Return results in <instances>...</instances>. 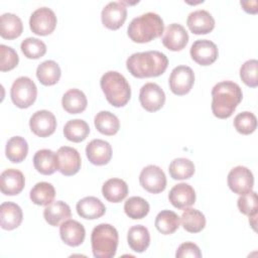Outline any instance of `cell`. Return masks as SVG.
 <instances>
[{"label":"cell","instance_id":"ffe728a7","mask_svg":"<svg viewBox=\"0 0 258 258\" xmlns=\"http://www.w3.org/2000/svg\"><path fill=\"white\" fill-rule=\"evenodd\" d=\"M59 235L61 240L71 247L80 246L86 236L84 226L76 220H67L59 226Z\"/></svg>","mask_w":258,"mask_h":258},{"label":"cell","instance_id":"7c38bea8","mask_svg":"<svg viewBox=\"0 0 258 258\" xmlns=\"http://www.w3.org/2000/svg\"><path fill=\"white\" fill-rule=\"evenodd\" d=\"M56 153L57 170L67 176L76 174L81 168V156L77 149L70 146H61Z\"/></svg>","mask_w":258,"mask_h":258},{"label":"cell","instance_id":"3957f363","mask_svg":"<svg viewBox=\"0 0 258 258\" xmlns=\"http://www.w3.org/2000/svg\"><path fill=\"white\" fill-rule=\"evenodd\" d=\"M163 29L162 18L154 12H147L131 20L127 34L132 41L145 43L159 37L163 33Z\"/></svg>","mask_w":258,"mask_h":258},{"label":"cell","instance_id":"74e56055","mask_svg":"<svg viewBox=\"0 0 258 258\" xmlns=\"http://www.w3.org/2000/svg\"><path fill=\"white\" fill-rule=\"evenodd\" d=\"M149 210L150 206L148 202L141 197H131L124 204L125 214L133 220L143 219L147 216Z\"/></svg>","mask_w":258,"mask_h":258},{"label":"cell","instance_id":"1f68e13d","mask_svg":"<svg viewBox=\"0 0 258 258\" xmlns=\"http://www.w3.org/2000/svg\"><path fill=\"white\" fill-rule=\"evenodd\" d=\"M5 153L6 157L13 163L23 161L28 153L27 141L21 136L11 137L6 143Z\"/></svg>","mask_w":258,"mask_h":258},{"label":"cell","instance_id":"b9f144b4","mask_svg":"<svg viewBox=\"0 0 258 258\" xmlns=\"http://www.w3.org/2000/svg\"><path fill=\"white\" fill-rule=\"evenodd\" d=\"M237 206L239 211L247 216H253L257 214L258 210V200H257V194L255 191H250L248 194L242 195L238 201Z\"/></svg>","mask_w":258,"mask_h":258},{"label":"cell","instance_id":"484cf974","mask_svg":"<svg viewBox=\"0 0 258 258\" xmlns=\"http://www.w3.org/2000/svg\"><path fill=\"white\" fill-rule=\"evenodd\" d=\"M127 241L129 247L134 252H144L150 244V234L148 229L142 225L131 227L127 234Z\"/></svg>","mask_w":258,"mask_h":258},{"label":"cell","instance_id":"60d3db41","mask_svg":"<svg viewBox=\"0 0 258 258\" xmlns=\"http://www.w3.org/2000/svg\"><path fill=\"white\" fill-rule=\"evenodd\" d=\"M240 78L246 86L256 88L258 86V60L249 59L245 61L240 69Z\"/></svg>","mask_w":258,"mask_h":258},{"label":"cell","instance_id":"f1b7e54d","mask_svg":"<svg viewBox=\"0 0 258 258\" xmlns=\"http://www.w3.org/2000/svg\"><path fill=\"white\" fill-rule=\"evenodd\" d=\"M33 165L41 174H52L55 170H57L56 153L50 149H40L36 151L33 156Z\"/></svg>","mask_w":258,"mask_h":258},{"label":"cell","instance_id":"8992f818","mask_svg":"<svg viewBox=\"0 0 258 258\" xmlns=\"http://www.w3.org/2000/svg\"><path fill=\"white\" fill-rule=\"evenodd\" d=\"M10 96L13 104L16 107L25 109L30 107L35 102L37 88L30 78L19 77L11 86Z\"/></svg>","mask_w":258,"mask_h":258},{"label":"cell","instance_id":"cb8c5ba5","mask_svg":"<svg viewBox=\"0 0 258 258\" xmlns=\"http://www.w3.org/2000/svg\"><path fill=\"white\" fill-rule=\"evenodd\" d=\"M72 212L68 204L62 201L51 202L43 210V217L45 221L53 227L59 226L64 221L71 218Z\"/></svg>","mask_w":258,"mask_h":258},{"label":"cell","instance_id":"d6986e66","mask_svg":"<svg viewBox=\"0 0 258 258\" xmlns=\"http://www.w3.org/2000/svg\"><path fill=\"white\" fill-rule=\"evenodd\" d=\"M86 155L94 165H105L112 158V147L102 139H93L87 144Z\"/></svg>","mask_w":258,"mask_h":258},{"label":"cell","instance_id":"e0dca14e","mask_svg":"<svg viewBox=\"0 0 258 258\" xmlns=\"http://www.w3.org/2000/svg\"><path fill=\"white\" fill-rule=\"evenodd\" d=\"M25 185L23 173L15 168H8L0 175L1 192L5 196H16L22 191Z\"/></svg>","mask_w":258,"mask_h":258},{"label":"cell","instance_id":"5b68a950","mask_svg":"<svg viewBox=\"0 0 258 258\" xmlns=\"http://www.w3.org/2000/svg\"><path fill=\"white\" fill-rule=\"evenodd\" d=\"M118 232L110 224H99L91 235L92 251L96 258H112L115 256L118 246Z\"/></svg>","mask_w":258,"mask_h":258},{"label":"cell","instance_id":"8fae6325","mask_svg":"<svg viewBox=\"0 0 258 258\" xmlns=\"http://www.w3.org/2000/svg\"><path fill=\"white\" fill-rule=\"evenodd\" d=\"M139 101L143 109L148 112H156L165 103L163 90L155 83H146L140 89Z\"/></svg>","mask_w":258,"mask_h":258},{"label":"cell","instance_id":"9c48e42d","mask_svg":"<svg viewBox=\"0 0 258 258\" xmlns=\"http://www.w3.org/2000/svg\"><path fill=\"white\" fill-rule=\"evenodd\" d=\"M227 181L232 191L242 196L252 191L254 185V176L248 167L238 165L230 170Z\"/></svg>","mask_w":258,"mask_h":258},{"label":"cell","instance_id":"d4e9b609","mask_svg":"<svg viewBox=\"0 0 258 258\" xmlns=\"http://www.w3.org/2000/svg\"><path fill=\"white\" fill-rule=\"evenodd\" d=\"M61 105L64 111L70 114H79L86 110L88 101L86 95L79 89H70L61 99Z\"/></svg>","mask_w":258,"mask_h":258},{"label":"cell","instance_id":"ab89813d","mask_svg":"<svg viewBox=\"0 0 258 258\" xmlns=\"http://www.w3.org/2000/svg\"><path fill=\"white\" fill-rule=\"evenodd\" d=\"M234 127L239 133L249 135L256 130L257 118L253 113L248 111L239 113L234 118Z\"/></svg>","mask_w":258,"mask_h":258},{"label":"cell","instance_id":"9a60e30c","mask_svg":"<svg viewBox=\"0 0 258 258\" xmlns=\"http://www.w3.org/2000/svg\"><path fill=\"white\" fill-rule=\"evenodd\" d=\"M127 17V8L123 2H109L101 12L102 23L105 27L116 30L125 22Z\"/></svg>","mask_w":258,"mask_h":258},{"label":"cell","instance_id":"4dcf8cb0","mask_svg":"<svg viewBox=\"0 0 258 258\" xmlns=\"http://www.w3.org/2000/svg\"><path fill=\"white\" fill-rule=\"evenodd\" d=\"M60 68L54 60H45L36 69V77L44 86L55 85L60 79Z\"/></svg>","mask_w":258,"mask_h":258},{"label":"cell","instance_id":"4fadbf2b","mask_svg":"<svg viewBox=\"0 0 258 258\" xmlns=\"http://www.w3.org/2000/svg\"><path fill=\"white\" fill-rule=\"evenodd\" d=\"M29 127L36 136L48 137L55 131L56 119L50 111L39 110L30 117Z\"/></svg>","mask_w":258,"mask_h":258},{"label":"cell","instance_id":"e575fe53","mask_svg":"<svg viewBox=\"0 0 258 258\" xmlns=\"http://www.w3.org/2000/svg\"><path fill=\"white\" fill-rule=\"evenodd\" d=\"M30 200L37 206H47L55 197V189L53 185L46 181L37 182L30 190Z\"/></svg>","mask_w":258,"mask_h":258},{"label":"cell","instance_id":"44dd1931","mask_svg":"<svg viewBox=\"0 0 258 258\" xmlns=\"http://www.w3.org/2000/svg\"><path fill=\"white\" fill-rule=\"evenodd\" d=\"M186 24L195 34H207L215 27V19L207 10H196L188 14Z\"/></svg>","mask_w":258,"mask_h":258},{"label":"cell","instance_id":"ac0fdd59","mask_svg":"<svg viewBox=\"0 0 258 258\" xmlns=\"http://www.w3.org/2000/svg\"><path fill=\"white\" fill-rule=\"evenodd\" d=\"M168 200L174 208L184 210L195 204L196 191L190 184L180 182L171 187L168 194Z\"/></svg>","mask_w":258,"mask_h":258},{"label":"cell","instance_id":"f6af8a7d","mask_svg":"<svg viewBox=\"0 0 258 258\" xmlns=\"http://www.w3.org/2000/svg\"><path fill=\"white\" fill-rule=\"evenodd\" d=\"M256 220H257V214H255V215L249 217V223H250V225L252 226V228H253L254 231H256Z\"/></svg>","mask_w":258,"mask_h":258},{"label":"cell","instance_id":"277c9868","mask_svg":"<svg viewBox=\"0 0 258 258\" xmlns=\"http://www.w3.org/2000/svg\"><path fill=\"white\" fill-rule=\"evenodd\" d=\"M106 100L114 107H124L131 98V88L123 75L115 71L105 73L100 81Z\"/></svg>","mask_w":258,"mask_h":258},{"label":"cell","instance_id":"83f0119b","mask_svg":"<svg viewBox=\"0 0 258 258\" xmlns=\"http://www.w3.org/2000/svg\"><path fill=\"white\" fill-rule=\"evenodd\" d=\"M23 24L13 13H4L0 17V35L5 39H14L21 35Z\"/></svg>","mask_w":258,"mask_h":258},{"label":"cell","instance_id":"7402d4cb","mask_svg":"<svg viewBox=\"0 0 258 258\" xmlns=\"http://www.w3.org/2000/svg\"><path fill=\"white\" fill-rule=\"evenodd\" d=\"M23 214L21 208L11 202L2 203L0 206V225L3 230H14L22 222Z\"/></svg>","mask_w":258,"mask_h":258},{"label":"cell","instance_id":"f35d334b","mask_svg":"<svg viewBox=\"0 0 258 258\" xmlns=\"http://www.w3.org/2000/svg\"><path fill=\"white\" fill-rule=\"evenodd\" d=\"M21 51L27 58L36 59L43 56L46 52L45 43L35 37H27L21 42Z\"/></svg>","mask_w":258,"mask_h":258},{"label":"cell","instance_id":"5bb4252c","mask_svg":"<svg viewBox=\"0 0 258 258\" xmlns=\"http://www.w3.org/2000/svg\"><path fill=\"white\" fill-rule=\"evenodd\" d=\"M191 58L201 66H210L218 58V47L209 39L196 40L189 50Z\"/></svg>","mask_w":258,"mask_h":258},{"label":"cell","instance_id":"603a6c76","mask_svg":"<svg viewBox=\"0 0 258 258\" xmlns=\"http://www.w3.org/2000/svg\"><path fill=\"white\" fill-rule=\"evenodd\" d=\"M106 212L105 205L96 197H86L77 204V213L86 220L101 218Z\"/></svg>","mask_w":258,"mask_h":258},{"label":"cell","instance_id":"836d02e7","mask_svg":"<svg viewBox=\"0 0 258 258\" xmlns=\"http://www.w3.org/2000/svg\"><path fill=\"white\" fill-rule=\"evenodd\" d=\"M90 133V127L88 123L82 119L70 120L63 127L64 137L72 142L84 141Z\"/></svg>","mask_w":258,"mask_h":258},{"label":"cell","instance_id":"ba28073f","mask_svg":"<svg viewBox=\"0 0 258 258\" xmlns=\"http://www.w3.org/2000/svg\"><path fill=\"white\" fill-rule=\"evenodd\" d=\"M170 91L177 96L187 94L195 84V73L187 66L175 67L168 79Z\"/></svg>","mask_w":258,"mask_h":258},{"label":"cell","instance_id":"f546056e","mask_svg":"<svg viewBox=\"0 0 258 258\" xmlns=\"http://www.w3.org/2000/svg\"><path fill=\"white\" fill-rule=\"evenodd\" d=\"M96 129L107 136H112L119 131L120 121L116 115L109 111H101L97 113L94 119Z\"/></svg>","mask_w":258,"mask_h":258},{"label":"cell","instance_id":"2e32d148","mask_svg":"<svg viewBox=\"0 0 258 258\" xmlns=\"http://www.w3.org/2000/svg\"><path fill=\"white\" fill-rule=\"evenodd\" d=\"M162 44L169 50L179 51L188 42V34L185 28L178 23L169 24L163 33Z\"/></svg>","mask_w":258,"mask_h":258},{"label":"cell","instance_id":"ee69618b","mask_svg":"<svg viewBox=\"0 0 258 258\" xmlns=\"http://www.w3.org/2000/svg\"><path fill=\"white\" fill-rule=\"evenodd\" d=\"M175 256L176 258H184V257L200 258L202 257V252L197 244L192 242H185L178 246Z\"/></svg>","mask_w":258,"mask_h":258},{"label":"cell","instance_id":"7bdbcfd3","mask_svg":"<svg viewBox=\"0 0 258 258\" xmlns=\"http://www.w3.org/2000/svg\"><path fill=\"white\" fill-rule=\"evenodd\" d=\"M0 54H1V60H0V71L1 72H7L13 70L19 61L18 54L16 51L5 44L0 45Z\"/></svg>","mask_w":258,"mask_h":258},{"label":"cell","instance_id":"d590c367","mask_svg":"<svg viewBox=\"0 0 258 258\" xmlns=\"http://www.w3.org/2000/svg\"><path fill=\"white\" fill-rule=\"evenodd\" d=\"M154 225L158 232L163 235L173 234L179 227V217L172 211L164 210L158 213Z\"/></svg>","mask_w":258,"mask_h":258},{"label":"cell","instance_id":"30bf717a","mask_svg":"<svg viewBox=\"0 0 258 258\" xmlns=\"http://www.w3.org/2000/svg\"><path fill=\"white\" fill-rule=\"evenodd\" d=\"M139 181L141 186L151 194H159L166 187L165 173L159 166L153 164L147 165L141 170Z\"/></svg>","mask_w":258,"mask_h":258},{"label":"cell","instance_id":"7a4b0ae2","mask_svg":"<svg viewBox=\"0 0 258 258\" xmlns=\"http://www.w3.org/2000/svg\"><path fill=\"white\" fill-rule=\"evenodd\" d=\"M243 94L240 86L231 81L216 84L212 90V112L219 119L232 116L242 101Z\"/></svg>","mask_w":258,"mask_h":258},{"label":"cell","instance_id":"4316f807","mask_svg":"<svg viewBox=\"0 0 258 258\" xmlns=\"http://www.w3.org/2000/svg\"><path fill=\"white\" fill-rule=\"evenodd\" d=\"M104 198L110 203H120L128 195V185L121 178H110L102 186Z\"/></svg>","mask_w":258,"mask_h":258},{"label":"cell","instance_id":"d6a6232c","mask_svg":"<svg viewBox=\"0 0 258 258\" xmlns=\"http://www.w3.org/2000/svg\"><path fill=\"white\" fill-rule=\"evenodd\" d=\"M179 220L183 229L189 233H199L206 226L205 215L196 209L186 208Z\"/></svg>","mask_w":258,"mask_h":258},{"label":"cell","instance_id":"6da1fadb","mask_svg":"<svg viewBox=\"0 0 258 258\" xmlns=\"http://www.w3.org/2000/svg\"><path fill=\"white\" fill-rule=\"evenodd\" d=\"M167 66V56L157 50L135 52L126 60L127 70L138 79L158 77L165 72Z\"/></svg>","mask_w":258,"mask_h":258},{"label":"cell","instance_id":"8d00e7d4","mask_svg":"<svg viewBox=\"0 0 258 258\" xmlns=\"http://www.w3.org/2000/svg\"><path fill=\"white\" fill-rule=\"evenodd\" d=\"M168 171L173 179H188L195 173V164L187 158H175L170 162Z\"/></svg>","mask_w":258,"mask_h":258},{"label":"cell","instance_id":"52a82bcc","mask_svg":"<svg viewBox=\"0 0 258 258\" xmlns=\"http://www.w3.org/2000/svg\"><path fill=\"white\" fill-rule=\"evenodd\" d=\"M56 26V16L54 12L47 7L37 8L32 12L29 18V27L34 34L48 35Z\"/></svg>","mask_w":258,"mask_h":258}]
</instances>
